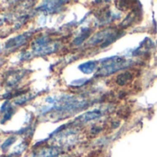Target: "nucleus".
I'll return each instance as SVG.
<instances>
[{
  "label": "nucleus",
  "mask_w": 157,
  "mask_h": 157,
  "mask_svg": "<svg viewBox=\"0 0 157 157\" xmlns=\"http://www.w3.org/2000/svg\"><path fill=\"white\" fill-rule=\"evenodd\" d=\"M117 32L111 28L99 31L89 40V44L92 46L101 45V47H105L117 39Z\"/></svg>",
  "instance_id": "3"
},
{
  "label": "nucleus",
  "mask_w": 157,
  "mask_h": 157,
  "mask_svg": "<svg viewBox=\"0 0 157 157\" xmlns=\"http://www.w3.org/2000/svg\"><path fill=\"white\" fill-rule=\"evenodd\" d=\"M88 82V81L87 80H85V78H82V80H77V81H74V82H72V83H71V85H77L78 87H80V86H83V85H85L86 83Z\"/></svg>",
  "instance_id": "11"
},
{
  "label": "nucleus",
  "mask_w": 157,
  "mask_h": 157,
  "mask_svg": "<svg viewBox=\"0 0 157 157\" xmlns=\"http://www.w3.org/2000/svg\"><path fill=\"white\" fill-rule=\"evenodd\" d=\"M26 40H27L26 35H21V36L16 37V38H15V39H13V40H10V43H9L8 44H11V47H12V45L19 46V45L23 44L26 42Z\"/></svg>",
  "instance_id": "9"
},
{
  "label": "nucleus",
  "mask_w": 157,
  "mask_h": 157,
  "mask_svg": "<svg viewBox=\"0 0 157 157\" xmlns=\"http://www.w3.org/2000/svg\"><path fill=\"white\" fill-rule=\"evenodd\" d=\"M56 4H58V2H45L44 5L41 7V10H43L44 11L47 13H55L58 11L60 6H62V5H56Z\"/></svg>",
  "instance_id": "8"
},
{
  "label": "nucleus",
  "mask_w": 157,
  "mask_h": 157,
  "mask_svg": "<svg viewBox=\"0 0 157 157\" xmlns=\"http://www.w3.org/2000/svg\"><path fill=\"white\" fill-rule=\"evenodd\" d=\"M46 102L55 104V109L66 114L78 112L85 109L90 105L86 100L78 99L73 95L67 94H64L58 98H48Z\"/></svg>",
  "instance_id": "1"
},
{
  "label": "nucleus",
  "mask_w": 157,
  "mask_h": 157,
  "mask_svg": "<svg viewBox=\"0 0 157 157\" xmlns=\"http://www.w3.org/2000/svg\"><path fill=\"white\" fill-rule=\"evenodd\" d=\"M103 115H104V113L100 109H94V110H91L89 112H86V113L82 114L80 117H78L74 120V124L75 125H77V124H82H82H85V123L99 119L100 117H103Z\"/></svg>",
  "instance_id": "4"
},
{
  "label": "nucleus",
  "mask_w": 157,
  "mask_h": 157,
  "mask_svg": "<svg viewBox=\"0 0 157 157\" xmlns=\"http://www.w3.org/2000/svg\"><path fill=\"white\" fill-rule=\"evenodd\" d=\"M15 141V138L14 137H10V138H9L4 143H3V145H2V149L3 150H6L7 148H9L13 142Z\"/></svg>",
  "instance_id": "10"
},
{
  "label": "nucleus",
  "mask_w": 157,
  "mask_h": 157,
  "mask_svg": "<svg viewBox=\"0 0 157 157\" xmlns=\"http://www.w3.org/2000/svg\"><path fill=\"white\" fill-rule=\"evenodd\" d=\"M134 78V75L131 71L129 70H126V71H123L121 73H119L116 78H115V82L117 86H120V87H125L127 85H128L132 80Z\"/></svg>",
  "instance_id": "5"
},
{
  "label": "nucleus",
  "mask_w": 157,
  "mask_h": 157,
  "mask_svg": "<svg viewBox=\"0 0 157 157\" xmlns=\"http://www.w3.org/2000/svg\"><path fill=\"white\" fill-rule=\"evenodd\" d=\"M60 151L56 147H47L42 149L38 153L37 157H56L59 154Z\"/></svg>",
  "instance_id": "6"
},
{
  "label": "nucleus",
  "mask_w": 157,
  "mask_h": 157,
  "mask_svg": "<svg viewBox=\"0 0 157 157\" xmlns=\"http://www.w3.org/2000/svg\"><path fill=\"white\" fill-rule=\"evenodd\" d=\"M101 67L98 70V77H106L111 74L116 73L117 71L123 70L127 68L130 63L123 56H111L104 58L100 61Z\"/></svg>",
  "instance_id": "2"
},
{
  "label": "nucleus",
  "mask_w": 157,
  "mask_h": 157,
  "mask_svg": "<svg viewBox=\"0 0 157 157\" xmlns=\"http://www.w3.org/2000/svg\"><path fill=\"white\" fill-rule=\"evenodd\" d=\"M97 67V61H88L78 66L80 70L84 74H92Z\"/></svg>",
  "instance_id": "7"
}]
</instances>
